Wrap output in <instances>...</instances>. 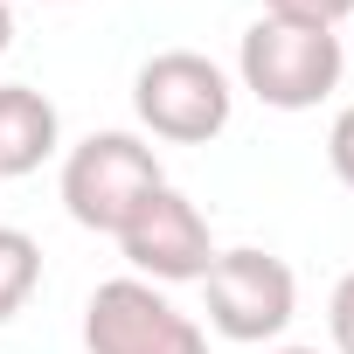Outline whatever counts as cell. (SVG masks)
<instances>
[{
	"mask_svg": "<svg viewBox=\"0 0 354 354\" xmlns=\"http://www.w3.org/2000/svg\"><path fill=\"white\" fill-rule=\"evenodd\" d=\"M340 70H347V49L340 35H319V28H285L271 15H257L236 42V77L257 104L271 111H313L319 97L340 91Z\"/></svg>",
	"mask_w": 354,
	"mask_h": 354,
	"instance_id": "obj_1",
	"label": "cell"
},
{
	"mask_svg": "<svg viewBox=\"0 0 354 354\" xmlns=\"http://www.w3.org/2000/svg\"><path fill=\"white\" fill-rule=\"evenodd\" d=\"M132 111H139V125H146L153 139H167V146H209V139L230 125L236 91H230V77H223L202 49H160V56H146L139 77H132Z\"/></svg>",
	"mask_w": 354,
	"mask_h": 354,
	"instance_id": "obj_2",
	"label": "cell"
},
{
	"mask_svg": "<svg viewBox=\"0 0 354 354\" xmlns=\"http://www.w3.org/2000/svg\"><path fill=\"white\" fill-rule=\"evenodd\" d=\"M167 181L160 174V153L139 139V132H91L70 146L63 160V209L70 223L97 230V236H118L132 223V209Z\"/></svg>",
	"mask_w": 354,
	"mask_h": 354,
	"instance_id": "obj_3",
	"label": "cell"
},
{
	"mask_svg": "<svg viewBox=\"0 0 354 354\" xmlns=\"http://www.w3.org/2000/svg\"><path fill=\"white\" fill-rule=\"evenodd\" d=\"M202 292H209V326H216L223 340H236V347L278 340V333L292 326V313H299V278H292V264L271 257V250H257V243L216 250Z\"/></svg>",
	"mask_w": 354,
	"mask_h": 354,
	"instance_id": "obj_4",
	"label": "cell"
},
{
	"mask_svg": "<svg viewBox=\"0 0 354 354\" xmlns=\"http://www.w3.org/2000/svg\"><path fill=\"white\" fill-rule=\"evenodd\" d=\"M84 347L91 354H209V333L160 285L104 278L91 292V306H84Z\"/></svg>",
	"mask_w": 354,
	"mask_h": 354,
	"instance_id": "obj_5",
	"label": "cell"
},
{
	"mask_svg": "<svg viewBox=\"0 0 354 354\" xmlns=\"http://www.w3.org/2000/svg\"><path fill=\"white\" fill-rule=\"evenodd\" d=\"M118 250H125L132 278H146V285H188V278H209V264H216L209 216L174 188V181H160L132 209V223L118 230Z\"/></svg>",
	"mask_w": 354,
	"mask_h": 354,
	"instance_id": "obj_6",
	"label": "cell"
},
{
	"mask_svg": "<svg viewBox=\"0 0 354 354\" xmlns=\"http://www.w3.org/2000/svg\"><path fill=\"white\" fill-rule=\"evenodd\" d=\"M56 146H63L56 104H49L42 91H28V84H0V181L35 174Z\"/></svg>",
	"mask_w": 354,
	"mask_h": 354,
	"instance_id": "obj_7",
	"label": "cell"
},
{
	"mask_svg": "<svg viewBox=\"0 0 354 354\" xmlns=\"http://www.w3.org/2000/svg\"><path fill=\"white\" fill-rule=\"evenodd\" d=\"M42 285V243L15 223H0V326H8Z\"/></svg>",
	"mask_w": 354,
	"mask_h": 354,
	"instance_id": "obj_8",
	"label": "cell"
},
{
	"mask_svg": "<svg viewBox=\"0 0 354 354\" xmlns=\"http://www.w3.org/2000/svg\"><path fill=\"white\" fill-rule=\"evenodd\" d=\"M264 15L285 21V28H319V35H333L340 21H354V0H264Z\"/></svg>",
	"mask_w": 354,
	"mask_h": 354,
	"instance_id": "obj_9",
	"label": "cell"
},
{
	"mask_svg": "<svg viewBox=\"0 0 354 354\" xmlns=\"http://www.w3.org/2000/svg\"><path fill=\"white\" fill-rule=\"evenodd\" d=\"M326 160H333V174H340V188H354V104H340V118H333V132H326Z\"/></svg>",
	"mask_w": 354,
	"mask_h": 354,
	"instance_id": "obj_10",
	"label": "cell"
},
{
	"mask_svg": "<svg viewBox=\"0 0 354 354\" xmlns=\"http://www.w3.org/2000/svg\"><path fill=\"white\" fill-rule=\"evenodd\" d=\"M326 326H333V347L354 354V271L333 285V299H326Z\"/></svg>",
	"mask_w": 354,
	"mask_h": 354,
	"instance_id": "obj_11",
	"label": "cell"
},
{
	"mask_svg": "<svg viewBox=\"0 0 354 354\" xmlns=\"http://www.w3.org/2000/svg\"><path fill=\"white\" fill-rule=\"evenodd\" d=\"M8 42H15V8L0 0V56H8Z\"/></svg>",
	"mask_w": 354,
	"mask_h": 354,
	"instance_id": "obj_12",
	"label": "cell"
},
{
	"mask_svg": "<svg viewBox=\"0 0 354 354\" xmlns=\"http://www.w3.org/2000/svg\"><path fill=\"white\" fill-rule=\"evenodd\" d=\"M271 354H319V347H271Z\"/></svg>",
	"mask_w": 354,
	"mask_h": 354,
	"instance_id": "obj_13",
	"label": "cell"
},
{
	"mask_svg": "<svg viewBox=\"0 0 354 354\" xmlns=\"http://www.w3.org/2000/svg\"><path fill=\"white\" fill-rule=\"evenodd\" d=\"M56 8H77V0H56Z\"/></svg>",
	"mask_w": 354,
	"mask_h": 354,
	"instance_id": "obj_14",
	"label": "cell"
}]
</instances>
